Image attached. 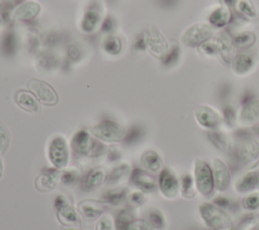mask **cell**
<instances>
[{
	"mask_svg": "<svg viewBox=\"0 0 259 230\" xmlns=\"http://www.w3.org/2000/svg\"><path fill=\"white\" fill-rule=\"evenodd\" d=\"M237 140L238 146L233 152L236 164L243 168L255 166L259 162V143L250 134Z\"/></svg>",
	"mask_w": 259,
	"mask_h": 230,
	"instance_id": "6da1fadb",
	"label": "cell"
},
{
	"mask_svg": "<svg viewBox=\"0 0 259 230\" xmlns=\"http://www.w3.org/2000/svg\"><path fill=\"white\" fill-rule=\"evenodd\" d=\"M71 148L79 156L97 157L103 153L105 147L100 141L92 138L86 129H80L71 139Z\"/></svg>",
	"mask_w": 259,
	"mask_h": 230,
	"instance_id": "7a4b0ae2",
	"label": "cell"
},
{
	"mask_svg": "<svg viewBox=\"0 0 259 230\" xmlns=\"http://www.w3.org/2000/svg\"><path fill=\"white\" fill-rule=\"evenodd\" d=\"M199 214L205 224L214 230H232L231 216L213 203H203L199 206Z\"/></svg>",
	"mask_w": 259,
	"mask_h": 230,
	"instance_id": "3957f363",
	"label": "cell"
},
{
	"mask_svg": "<svg viewBox=\"0 0 259 230\" xmlns=\"http://www.w3.org/2000/svg\"><path fill=\"white\" fill-rule=\"evenodd\" d=\"M208 22H196L189 25L180 35V42L186 47H198L203 42L213 38L217 33Z\"/></svg>",
	"mask_w": 259,
	"mask_h": 230,
	"instance_id": "277c9868",
	"label": "cell"
},
{
	"mask_svg": "<svg viewBox=\"0 0 259 230\" xmlns=\"http://www.w3.org/2000/svg\"><path fill=\"white\" fill-rule=\"evenodd\" d=\"M90 134L95 138L105 142H120L126 136V130L113 120H102L89 128Z\"/></svg>",
	"mask_w": 259,
	"mask_h": 230,
	"instance_id": "5b68a950",
	"label": "cell"
},
{
	"mask_svg": "<svg viewBox=\"0 0 259 230\" xmlns=\"http://www.w3.org/2000/svg\"><path fill=\"white\" fill-rule=\"evenodd\" d=\"M48 158L52 165L63 169L69 162V146L63 135H55L48 144Z\"/></svg>",
	"mask_w": 259,
	"mask_h": 230,
	"instance_id": "8992f818",
	"label": "cell"
},
{
	"mask_svg": "<svg viewBox=\"0 0 259 230\" xmlns=\"http://www.w3.org/2000/svg\"><path fill=\"white\" fill-rule=\"evenodd\" d=\"M194 184L195 189L197 192H199L202 196H209L213 189V178H212V171L210 165L205 162L201 158H195L194 159Z\"/></svg>",
	"mask_w": 259,
	"mask_h": 230,
	"instance_id": "52a82bcc",
	"label": "cell"
},
{
	"mask_svg": "<svg viewBox=\"0 0 259 230\" xmlns=\"http://www.w3.org/2000/svg\"><path fill=\"white\" fill-rule=\"evenodd\" d=\"M54 209L59 223L63 226H80L81 219L74 207L64 195L56 196L54 200Z\"/></svg>",
	"mask_w": 259,
	"mask_h": 230,
	"instance_id": "ba28073f",
	"label": "cell"
},
{
	"mask_svg": "<svg viewBox=\"0 0 259 230\" xmlns=\"http://www.w3.org/2000/svg\"><path fill=\"white\" fill-rule=\"evenodd\" d=\"M28 90L36 97V99L45 106H55L59 102V96L56 90L47 82L31 78L26 82Z\"/></svg>",
	"mask_w": 259,
	"mask_h": 230,
	"instance_id": "9c48e42d",
	"label": "cell"
},
{
	"mask_svg": "<svg viewBox=\"0 0 259 230\" xmlns=\"http://www.w3.org/2000/svg\"><path fill=\"white\" fill-rule=\"evenodd\" d=\"M194 117L198 125L207 130L220 129L224 124L222 114L211 106L201 104L194 109Z\"/></svg>",
	"mask_w": 259,
	"mask_h": 230,
	"instance_id": "30bf717a",
	"label": "cell"
},
{
	"mask_svg": "<svg viewBox=\"0 0 259 230\" xmlns=\"http://www.w3.org/2000/svg\"><path fill=\"white\" fill-rule=\"evenodd\" d=\"M146 46L149 52L162 60L169 50V44L166 37L155 27H150L144 32Z\"/></svg>",
	"mask_w": 259,
	"mask_h": 230,
	"instance_id": "8fae6325",
	"label": "cell"
},
{
	"mask_svg": "<svg viewBox=\"0 0 259 230\" xmlns=\"http://www.w3.org/2000/svg\"><path fill=\"white\" fill-rule=\"evenodd\" d=\"M115 230H154L147 219H137L132 208L121 210L115 219Z\"/></svg>",
	"mask_w": 259,
	"mask_h": 230,
	"instance_id": "7c38bea8",
	"label": "cell"
},
{
	"mask_svg": "<svg viewBox=\"0 0 259 230\" xmlns=\"http://www.w3.org/2000/svg\"><path fill=\"white\" fill-rule=\"evenodd\" d=\"M257 62L258 55L255 51L244 50L234 54L231 62V68L235 75L246 76L255 69Z\"/></svg>",
	"mask_w": 259,
	"mask_h": 230,
	"instance_id": "4fadbf2b",
	"label": "cell"
},
{
	"mask_svg": "<svg viewBox=\"0 0 259 230\" xmlns=\"http://www.w3.org/2000/svg\"><path fill=\"white\" fill-rule=\"evenodd\" d=\"M158 187L161 194L169 200H173L177 198L180 187H179V180L175 176V174L168 167L163 168L159 174L158 179Z\"/></svg>",
	"mask_w": 259,
	"mask_h": 230,
	"instance_id": "5bb4252c",
	"label": "cell"
},
{
	"mask_svg": "<svg viewBox=\"0 0 259 230\" xmlns=\"http://www.w3.org/2000/svg\"><path fill=\"white\" fill-rule=\"evenodd\" d=\"M60 169L56 167H45L34 180V186L39 192H50L61 183Z\"/></svg>",
	"mask_w": 259,
	"mask_h": 230,
	"instance_id": "9a60e30c",
	"label": "cell"
},
{
	"mask_svg": "<svg viewBox=\"0 0 259 230\" xmlns=\"http://www.w3.org/2000/svg\"><path fill=\"white\" fill-rule=\"evenodd\" d=\"M130 183L144 193H153L157 190L158 184L149 171L135 167L130 174Z\"/></svg>",
	"mask_w": 259,
	"mask_h": 230,
	"instance_id": "2e32d148",
	"label": "cell"
},
{
	"mask_svg": "<svg viewBox=\"0 0 259 230\" xmlns=\"http://www.w3.org/2000/svg\"><path fill=\"white\" fill-rule=\"evenodd\" d=\"M213 40L218 48V56L222 60L224 64L231 65L235 50L232 42V35L228 31L223 29L215 33V35L213 36Z\"/></svg>",
	"mask_w": 259,
	"mask_h": 230,
	"instance_id": "e0dca14e",
	"label": "cell"
},
{
	"mask_svg": "<svg viewBox=\"0 0 259 230\" xmlns=\"http://www.w3.org/2000/svg\"><path fill=\"white\" fill-rule=\"evenodd\" d=\"M210 167L212 171L214 189L220 192L226 191L229 188V185L231 182V175H230L229 167L219 157H213L211 159Z\"/></svg>",
	"mask_w": 259,
	"mask_h": 230,
	"instance_id": "ac0fdd59",
	"label": "cell"
},
{
	"mask_svg": "<svg viewBox=\"0 0 259 230\" xmlns=\"http://www.w3.org/2000/svg\"><path fill=\"white\" fill-rule=\"evenodd\" d=\"M78 212L87 220L93 221L99 217L106 211L107 204L102 200H93L86 199L82 200L78 203Z\"/></svg>",
	"mask_w": 259,
	"mask_h": 230,
	"instance_id": "d6986e66",
	"label": "cell"
},
{
	"mask_svg": "<svg viewBox=\"0 0 259 230\" xmlns=\"http://www.w3.org/2000/svg\"><path fill=\"white\" fill-rule=\"evenodd\" d=\"M14 102L20 109L25 112L31 114L40 113L39 101L30 91L24 89L16 91L14 94Z\"/></svg>",
	"mask_w": 259,
	"mask_h": 230,
	"instance_id": "ffe728a7",
	"label": "cell"
},
{
	"mask_svg": "<svg viewBox=\"0 0 259 230\" xmlns=\"http://www.w3.org/2000/svg\"><path fill=\"white\" fill-rule=\"evenodd\" d=\"M41 10L39 2L34 0H27L20 3L12 12V18L18 21H25L35 18Z\"/></svg>",
	"mask_w": 259,
	"mask_h": 230,
	"instance_id": "44dd1931",
	"label": "cell"
},
{
	"mask_svg": "<svg viewBox=\"0 0 259 230\" xmlns=\"http://www.w3.org/2000/svg\"><path fill=\"white\" fill-rule=\"evenodd\" d=\"M235 191L238 194L245 195L259 188V171L252 170L241 175L234 184Z\"/></svg>",
	"mask_w": 259,
	"mask_h": 230,
	"instance_id": "7402d4cb",
	"label": "cell"
},
{
	"mask_svg": "<svg viewBox=\"0 0 259 230\" xmlns=\"http://www.w3.org/2000/svg\"><path fill=\"white\" fill-rule=\"evenodd\" d=\"M238 120L244 127L254 126L259 123V100L255 99L242 106Z\"/></svg>",
	"mask_w": 259,
	"mask_h": 230,
	"instance_id": "603a6c76",
	"label": "cell"
},
{
	"mask_svg": "<svg viewBox=\"0 0 259 230\" xmlns=\"http://www.w3.org/2000/svg\"><path fill=\"white\" fill-rule=\"evenodd\" d=\"M106 180V172L102 167L90 169L81 180V188L84 192H91L98 188Z\"/></svg>",
	"mask_w": 259,
	"mask_h": 230,
	"instance_id": "cb8c5ba5",
	"label": "cell"
},
{
	"mask_svg": "<svg viewBox=\"0 0 259 230\" xmlns=\"http://www.w3.org/2000/svg\"><path fill=\"white\" fill-rule=\"evenodd\" d=\"M233 18L231 9L224 6L219 5L214 9H212L208 15V23H210L214 28H224L227 26Z\"/></svg>",
	"mask_w": 259,
	"mask_h": 230,
	"instance_id": "d4e9b609",
	"label": "cell"
},
{
	"mask_svg": "<svg viewBox=\"0 0 259 230\" xmlns=\"http://www.w3.org/2000/svg\"><path fill=\"white\" fill-rule=\"evenodd\" d=\"M140 162L142 167L151 174L160 172L163 167V160L161 156L157 151L152 149L146 150L142 153Z\"/></svg>",
	"mask_w": 259,
	"mask_h": 230,
	"instance_id": "484cf974",
	"label": "cell"
},
{
	"mask_svg": "<svg viewBox=\"0 0 259 230\" xmlns=\"http://www.w3.org/2000/svg\"><path fill=\"white\" fill-rule=\"evenodd\" d=\"M100 13L96 7L92 6L87 8L80 20V29L86 33L94 31L100 21Z\"/></svg>",
	"mask_w": 259,
	"mask_h": 230,
	"instance_id": "4316f807",
	"label": "cell"
},
{
	"mask_svg": "<svg viewBox=\"0 0 259 230\" xmlns=\"http://www.w3.org/2000/svg\"><path fill=\"white\" fill-rule=\"evenodd\" d=\"M256 34L250 30H240L232 35V42L235 49H247L256 42Z\"/></svg>",
	"mask_w": 259,
	"mask_h": 230,
	"instance_id": "83f0119b",
	"label": "cell"
},
{
	"mask_svg": "<svg viewBox=\"0 0 259 230\" xmlns=\"http://www.w3.org/2000/svg\"><path fill=\"white\" fill-rule=\"evenodd\" d=\"M209 142L220 151L229 152L231 149V143L228 135L221 129L207 130L206 132Z\"/></svg>",
	"mask_w": 259,
	"mask_h": 230,
	"instance_id": "f1b7e54d",
	"label": "cell"
},
{
	"mask_svg": "<svg viewBox=\"0 0 259 230\" xmlns=\"http://www.w3.org/2000/svg\"><path fill=\"white\" fill-rule=\"evenodd\" d=\"M235 8L246 20L256 21L259 19L258 10L251 0H237Z\"/></svg>",
	"mask_w": 259,
	"mask_h": 230,
	"instance_id": "f546056e",
	"label": "cell"
},
{
	"mask_svg": "<svg viewBox=\"0 0 259 230\" xmlns=\"http://www.w3.org/2000/svg\"><path fill=\"white\" fill-rule=\"evenodd\" d=\"M126 196H127L126 188H113L105 191L101 195V198H102V201L107 205L117 206L125 200Z\"/></svg>",
	"mask_w": 259,
	"mask_h": 230,
	"instance_id": "4dcf8cb0",
	"label": "cell"
},
{
	"mask_svg": "<svg viewBox=\"0 0 259 230\" xmlns=\"http://www.w3.org/2000/svg\"><path fill=\"white\" fill-rule=\"evenodd\" d=\"M194 178L189 172L182 174L179 178V187H180V194L182 197L186 199H192L196 192L194 189Z\"/></svg>",
	"mask_w": 259,
	"mask_h": 230,
	"instance_id": "1f68e13d",
	"label": "cell"
},
{
	"mask_svg": "<svg viewBox=\"0 0 259 230\" xmlns=\"http://www.w3.org/2000/svg\"><path fill=\"white\" fill-rule=\"evenodd\" d=\"M131 172V166L127 162H123L115 166L107 176H106V183L108 185H114L119 182L123 177Z\"/></svg>",
	"mask_w": 259,
	"mask_h": 230,
	"instance_id": "d6a6232c",
	"label": "cell"
},
{
	"mask_svg": "<svg viewBox=\"0 0 259 230\" xmlns=\"http://www.w3.org/2000/svg\"><path fill=\"white\" fill-rule=\"evenodd\" d=\"M103 50L110 55H117L122 49V42L116 36H107L102 41Z\"/></svg>",
	"mask_w": 259,
	"mask_h": 230,
	"instance_id": "836d02e7",
	"label": "cell"
},
{
	"mask_svg": "<svg viewBox=\"0 0 259 230\" xmlns=\"http://www.w3.org/2000/svg\"><path fill=\"white\" fill-rule=\"evenodd\" d=\"M147 220L156 230H163L166 227V219L159 209H151L148 212Z\"/></svg>",
	"mask_w": 259,
	"mask_h": 230,
	"instance_id": "e575fe53",
	"label": "cell"
},
{
	"mask_svg": "<svg viewBox=\"0 0 259 230\" xmlns=\"http://www.w3.org/2000/svg\"><path fill=\"white\" fill-rule=\"evenodd\" d=\"M180 55H181V50H180L179 45H177V44L172 45L171 47H169V50L166 53V55L161 60L163 66L170 68V67L176 65L177 62H179Z\"/></svg>",
	"mask_w": 259,
	"mask_h": 230,
	"instance_id": "d590c367",
	"label": "cell"
},
{
	"mask_svg": "<svg viewBox=\"0 0 259 230\" xmlns=\"http://www.w3.org/2000/svg\"><path fill=\"white\" fill-rule=\"evenodd\" d=\"M221 114L223 117V122L227 127L232 128L235 126L237 121V113H236V109L232 105L230 104L224 105Z\"/></svg>",
	"mask_w": 259,
	"mask_h": 230,
	"instance_id": "8d00e7d4",
	"label": "cell"
},
{
	"mask_svg": "<svg viewBox=\"0 0 259 230\" xmlns=\"http://www.w3.org/2000/svg\"><path fill=\"white\" fill-rule=\"evenodd\" d=\"M242 206L245 210L249 212H255L259 210V193L251 192L249 193L242 202Z\"/></svg>",
	"mask_w": 259,
	"mask_h": 230,
	"instance_id": "74e56055",
	"label": "cell"
},
{
	"mask_svg": "<svg viewBox=\"0 0 259 230\" xmlns=\"http://www.w3.org/2000/svg\"><path fill=\"white\" fill-rule=\"evenodd\" d=\"M10 139L11 136L9 129L5 123L0 120V155H3L7 151L10 145Z\"/></svg>",
	"mask_w": 259,
	"mask_h": 230,
	"instance_id": "f35d334b",
	"label": "cell"
},
{
	"mask_svg": "<svg viewBox=\"0 0 259 230\" xmlns=\"http://www.w3.org/2000/svg\"><path fill=\"white\" fill-rule=\"evenodd\" d=\"M198 50L206 58H215L218 56V48L213 38L203 42L201 45L198 46Z\"/></svg>",
	"mask_w": 259,
	"mask_h": 230,
	"instance_id": "ab89813d",
	"label": "cell"
},
{
	"mask_svg": "<svg viewBox=\"0 0 259 230\" xmlns=\"http://www.w3.org/2000/svg\"><path fill=\"white\" fill-rule=\"evenodd\" d=\"M144 135V130L141 126L135 125L133 126L127 132H126V136L124 138V142L126 144H134L136 142H138Z\"/></svg>",
	"mask_w": 259,
	"mask_h": 230,
	"instance_id": "60d3db41",
	"label": "cell"
},
{
	"mask_svg": "<svg viewBox=\"0 0 259 230\" xmlns=\"http://www.w3.org/2000/svg\"><path fill=\"white\" fill-rule=\"evenodd\" d=\"M78 180H79V172L73 168L66 169L61 175V183L65 185H74Z\"/></svg>",
	"mask_w": 259,
	"mask_h": 230,
	"instance_id": "b9f144b4",
	"label": "cell"
},
{
	"mask_svg": "<svg viewBox=\"0 0 259 230\" xmlns=\"http://www.w3.org/2000/svg\"><path fill=\"white\" fill-rule=\"evenodd\" d=\"M213 204H215L217 206H219L220 208L226 210H231L234 211L236 209V205L234 204V202L229 199L228 197L225 196H218L213 199Z\"/></svg>",
	"mask_w": 259,
	"mask_h": 230,
	"instance_id": "7bdbcfd3",
	"label": "cell"
},
{
	"mask_svg": "<svg viewBox=\"0 0 259 230\" xmlns=\"http://www.w3.org/2000/svg\"><path fill=\"white\" fill-rule=\"evenodd\" d=\"M95 230H113V223L111 217L108 215H103L99 217L95 224Z\"/></svg>",
	"mask_w": 259,
	"mask_h": 230,
	"instance_id": "ee69618b",
	"label": "cell"
},
{
	"mask_svg": "<svg viewBox=\"0 0 259 230\" xmlns=\"http://www.w3.org/2000/svg\"><path fill=\"white\" fill-rule=\"evenodd\" d=\"M127 199H128L130 204L135 207L142 206L146 202L145 193L142 191H135V192L131 193L130 196L127 197Z\"/></svg>",
	"mask_w": 259,
	"mask_h": 230,
	"instance_id": "f6af8a7d",
	"label": "cell"
},
{
	"mask_svg": "<svg viewBox=\"0 0 259 230\" xmlns=\"http://www.w3.org/2000/svg\"><path fill=\"white\" fill-rule=\"evenodd\" d=\"M133 47L135 50H146L147 46H146V41H145V37H144V33L140 34V36L136 39L135 43L133 44Z\"/></svg>",
	"mask_w": 259,
	"mask_h": 230,
	"instance_id": "bcb514c9",
	"label": "cell"
},
{
	"mask_svg": "<svg viewBox=\"0 0 259 230\" xmlns=\"http://www.w3.org/2000/svg\"><path fill=\"white\" fill-rule=\"evenodd\" d=\"M255 99H256V98H255L254 93H253L252 91H250V90H247V91H245V92L243 93L240 102H241V104H242V106H243V105H245V104H247V103H249V102H251V101H253V100H255Z\"/></svg>",
	"mask_w": 259,
	"mask_h": 230,
	"instance_id": "7dc6e473",
	"label": "cell"
},
{
	"mask_svg": "<svg viewBox=\"0 0 259 230\" xmlns=\"http://www.w3.org/2000/svg\"><path fill=\"white\" fill-rule=\"evenodd\" d=\"M120 151L115 148V147H111L109 150H108V160L109 161H115L117 159L120 158Z\"/></svg>",
	"mask_w": 259,
	"mask_h": 230,
	"instance_id": "c3c4849f",
	"label": "cell"
},
{
	"mask_svg": "<svg viewBox=\"0 0 259 230\" xmlns=\"http://www.w3.org/2000/svg\"><path fill=\"white\" fill-rule=\"evenodd\" d=\"M230 92H231V90H230V87L228 86V85H224L221 89H220V93H219V95H220V98L221 99H226L229 95H230Z\"/></svg>",
	"mask_w": 259,
	"mask_h": 230,
	"instance_id": "681fc988",
	"label": "cell"
},
{
	"mask_svg": "<svg viewBox=\"0 0 259 230\" xmlns=\"http://www.w3.org/2000/svg\"><path fill=\"white\" fill-rule=\"evenodd\" d=\"M220 1H221L222 5L230 8V9L235 7L236 6V2H237V0H220Z\"/></svg>",
	"mask_w": 259,
	"mask_h": 230,
	"instance_id": "f907efd6",
	"label": "cell"
},
{
	"mask_svg": "<svg viewBox=\"0 0 259 230\" xmlns=\"http://www.w3.org/2000/svg\"><path fill=\"white\" fill-rule=\"evenodd\" d=\"M5 20V12L3 6L0 4V22H3Z\"/></svg>",
	"mask_w": 259,
	"mask_h": 230,
	"instance_id": "816d5d0a",
	"label": "cell"
},
{
	"mask_svg": "<svg viewBox=\"0 0 259 230\" xmlns=\"http://www.w3.org/2000/svg\"><path fill=\"white\" fill-rule=\"evenodd\" d=\"M252 130H253V132H254L257 136H259V123L256 124V125H254V126L252 127Z\"/></svg>",
	"mask_w": 259,
	"mask_h": 230,
	"instance_id": "f5cc1de1",
	"label": "cell"
},
{
	"mask_svg": "<svg viewBox=\"0 0 259 230\" xmlns=\"http://www.w3.org/2000/svg\"><path fill=\"white\" fill-rule=\"evenodd\" d=\"M2 174H3V163H2V159L0 157V179L2 177Z\"/></svg>",
	"mask_w": 259,
	"mask_h": 230,
	"instance_id": "db71d44e",
	"label": "cell"
},
{
	"mask_svg": "<svg viewBox=\"0 0 259 230\" xmlns=\"http://www.w3.org/2000/svg\"><path fill=\"white\" fill-rule=\"evenodd\" d=\"M65 230H80V229H76V228H67Z\"/></svg>",
	"mask_w": 259,
	"mask_h": 230,
	"instance_id": "11a10c76",
	"label": "cell"
},
{
	"mask_svg": "<svg viewBox=\"0 0 259 230\" xmlns=\"http://www.w3.org/2000/svg\"><path fill=\"white\" fill-rule=\"evenodd\" d=\"M250 230H259V227H255V228H252Z\"/></svg>",
	"mask_w": 259,
	"mask_h": 230,
	"instance_id": "9f6ffc18",
	"label": "cell"
}]
</instances>
